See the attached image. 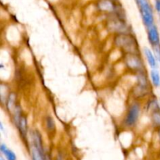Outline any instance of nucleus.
I'll use <instances>...</instances> for the list:
<instances>
[{"label": "nucleus", "mask_w": 160, "mask_h": 160, "mask_svg": "<svg viewBox=\"0 0 160 160\" xmlns=\"http://www.w3.org/2000/svg\"><path fill=\"white\" fill-rule=\"evenodd\" d=\"M31 145L35 146L41 151H44L43 147V141H42V137L41 133L38 130H33L31 132Z\"/></svg>", "instance_id": "10"}, {"label": "nucleus", "mask_w": 160, "mask_h": 160, "mask_svg": "<svg viewBox=\"0 0 160 160\" xmlns=\"http://www.w3.org/2000/svg\"><path fill=\"white\" fill-rule=\"evenodd\" d=\"M149 81L145 71L137 73V85L134 87L133 94L136 98L145 97L149 93Z\"/></svg>", "instance_id": "5"}, {"label": "nucleus", "mask_w": 160, "mask_h": 160, "mask_svg": "<svg viewBox=\"0 0 160 160\" xmlns=\"http://www.w3.org/2000/svg\"><path fill=\"white\" fill-rule=\"evenodd\" d=\"M31 160H46V155L45 152L41 151L33 145L31 147Z\"/></svg>", "instance_id": "13"}, {"label": "nucleus", "mask_w": 160, "mask_h": 160, "mask_svg": "<svg viewBox=\"0 0 160 160\" xmlns=\"http://www.w3.org/2000/svg\"><path fill=\"white\" fill-rule=\"evenodd\" d=\"M158 137H159V140L160 142V128H158Z\"/></svg>", "instance_id": "21"}, {"label": "nucleus", "mask_w": 160, "mask_h": 160, "mask_svg": "<svg viewBox=\"0 0 160 160\" xmlns=\"http://www.w3.org/2000/svg\"><path fill=\"white\" fill-rule=\"evenodd\" d=\"M144 54H145V59H146L149 67L152 69H158L159 62H158V60L156 59V56H155L154 52L150 48H144Z\"/></svg>", "instance_id": "11"}, {"label": "nucleus", "mask_w": 160, "mask_h": 160, "mask_svg": "<svg viewBox=\"0 0 160 160\" xmlns=\"http://www.w3.org/2000/svg\"><path fill=\"white\" fill-rule=\"evenodd\" d=\"M17 94L15 92H10L8 95L7 98L6 100V107L7 109L8 112L10 113H13L16 107L17 106Z\"/></svg>", "instance_id": "12"}, {"label": "nucleus", "mask_w": 160, "mask_h": 160, "mask_svg": "<svg viewBox=\"0 0 160 160\" xmlns=\"http://www.w3.org/2000/svg\"><path fill=\"white\" fill-rule=\"evenodd\" d=\"M56 160H62V156L61 154H59L57 156H56Z\"/></svg>", "instance_id": "20"}, {"label": "nucleus", "mask_w": 160, "mask_h": 160, "mask_svg": "<svg viewBox=\"0 0 160 160\" xmlns=\"http://www.w3.org/2000/svg\"><path fill=\"white\" fill-rule=\"evenodd\" d=\"M17 128H18V131L20 132V136L22 139L28 142V118L25 115H22L19 120L18 123L17 125Z\"/></svg>", "instance_id": "9"}, {"label": "nucleus", "mask_w": 160, "mask_h": 160, "mask_svg": "<svg viewBox=\"0 0 160 160\" xmlns=\"http://www.w3.org/2000/svg\"><path fill=\"white\" fill-rule=\"evenodd\" d=\"M96 7L98 11L107 14H118L123 16L120 12L118 6L116 4L115 0H98Z\"/></svg>", "instance_id": "7"}, {"label": "nucleus", "mask_w": 160, "mask_h": 160, "mask_svg": "<svg viewBox=\"0 0 160 160\" xmlns=\"http://www.w3.org/2000/svg\"><path fill=\"white\" fill-rule=\"evenodd\" d=\"M139 9L142 22L145 28H148L154 24V12L149 0H135Z\"/></svg>", "instance_id": "3"}, {"label": "nucleus", "mask_w": 160, "mask_h": 160, "mask_svg": "<svg viewBox=\"0 0 160 160\" xmlns=\"http://www.w3.org/2000/svg\"><path fill=\"white\" fill-rule=\"evenodd\" d=\"M150 77H151L152 84L154 87H160V73L157 69H152L150 72Z\"/></svg>", "instance_id": "14"}, {"label": "nucleus", "mask_w": 160, "mask_h": 160, "mask_svg": "<svg viewBox=\"0 0 160 160\" xmlns=\"http://www.w3.org/2000/svg\"><path fill=\"white\" fill-rule=\"evenodd\" d=\"M123 62L127 68L131 71L136 73L145 71V64L139 53H124Z\"/></svg>", "instance_id": "4"}, {"label": "nucleus", "mask_w": 160, "mask_h": 160, "mask_svg": "<svg viewBox=\"0 0 160 160\" xmlns=\"http://www.w3.org/2000/svg\"><path fill=\"white\" fill-rule=\"evenodd\" d=\"M2 153L4 155L6 160H17V156H16V154L14 153L13 151H12L9 148H6Z\"/></svg>", "instance_id": "17"}, {"label": "nucleus", "mask_w": 160, "mask_h": 160, "mask_svg": "<svg viewBox=\"0 0 160 160\" xmlns=\"http://www.w3.org/2000/svg\"><path fill=\"white\" fill-rule=\"evenodd\" d=\"M0 128H1L2 131H4V128H3L2 123H0Z\"/></svg>", "instance_id": "22"}, {"label": "nucleus", "mask_w": 160, "mask_h": 160, "mask_svg": "<svg viewBox=\"0 0 160 160\" xmlns=\"http://www.w3.org/2000/svg\"><path fill=\"white\" fill-rule=\"evenodd\" d=\"M147 35H148V42H149L152 47L160 45L159 32L157 26L155 23L152 25L151 27L147 28Z\"/></svg>", "instance_id": "8"}, {"label": "nucleus", "mask_w": 160, "mask_h": 160, "mask_svg": "<svg viewBox=\"0 0 160 160\" xmlns=\"http://www.w3.org/2000/svg\"><path fill=\"white\" fill-rule=\"evenodd\" d=\"M155 8L156 10L160 13V0H155Z\"/></svg>", "instance_id": "19"}, {"label": "nucleus", "mask_w": 160, "mask_h": 160, "mask_svg": "<svg viewBox=\"0 0 160 160\" xmlns=\"http://www.w3.org/2000/svg\"><path fill=\"white\" fill-rule=\"evenodd\" d=\"M113 42L117 48L123 50L125 53H139L137 38L131 33L116 34Z\"/></svg>", "instance_id": "1"}, {"label": "nucleus", "mask_w": 160, "mask_h": 160, "mask_svg": "<svg viewBox=\"0 0 160 160\" xmlns=\"http://www.w3.org/2000/svg\"><path fill=\"white\" fill-rule=\"evenodd\" d=\"M159 103H160V101H159Z\"/></svg>", "instance_id": "24"}, {"label": "nucleus", "mask_w": 160, "mask_h": 160, "mask_svg": "<svg viewBox=\"0 0 160 160\" xmlns=\"http://www.w3.org/2000/svg\"><path fill=\"white\" fill-rule=\"evenodd\" d=\"M153 52H154L155 56H156V59H157L158 62L160 65V45H156V46L152 47Z\"/></svg>", "instance_id": "18"}, {"label": "nucleus", "mask_w": 160, "mask_h": 160, "mask_svg": "<svg viewBox=\"0 0 160 160\" xmlns=\"http://www.w3.org/2000/svg\"><path fill=\"white\" fill-rule=\"evenodd\" d=\"M141 113V105L138 102H134L131 106H129V109H128L126 116L123 120V125L126 128H134L137 122L138 121L139 117Z\"/></svg>", "instance_id": "6"}, {"label": "nucleus", "mask_w": 160, "mask_h": 160, "mask_svg": "<svg viewBox=\"0 0 160 160\" xmlns=\"http://www.w3.org/2000/svg\"><path fill=\"white\" fill-rule=\"evenodd\" d=\"M113 17H110L106 21V28L108 31L114 34L130 33L129 26L127 23L124 17L118 14H112Z\"/></svg>", "instance_id": "2"}, {"label": "nucleus", "mask_w": 160, "mask_h": 160, "mask_svg": "<svg viewBox=\"0 0 160 160\" xmlns=\"http://www.w3.org/2000/svg\"><path fill=\"white\" fill-rule=\"evenodd\" d=\"M0 160H6V159H4V158L1 157V158H0Z\"/></svg>", "instance_id": "23"}, {"label": "nucleus", "mask_w": 160, "mask_h": 160, "mask_svg": "<svg viewBox=\"0 0 160 160\" xmlns=\"http://www.w3.org/2000/svg\"><path fill=\"white\" fill-rule=\"evenodd\" d=\"M45 127H46L47 131H49L50 133L55 132L56 131V123L52 117L50 116L45 118Z\"/></svg>", "instance_id": "16"}, {"label": "nucleus", "mask_w": 160, "mask_h": 160, "mask_svg": "<svg viewBox=\"0 0 160 160\" xmlns=\"http://www.w3.org/2000/svg\"><path fill=\"white\" fill-rule=\"evenodd\" d=\"M151 122L155 128H160V109L151 112Z\"/></svg>", "instance_id": "15"}]
</instances>
